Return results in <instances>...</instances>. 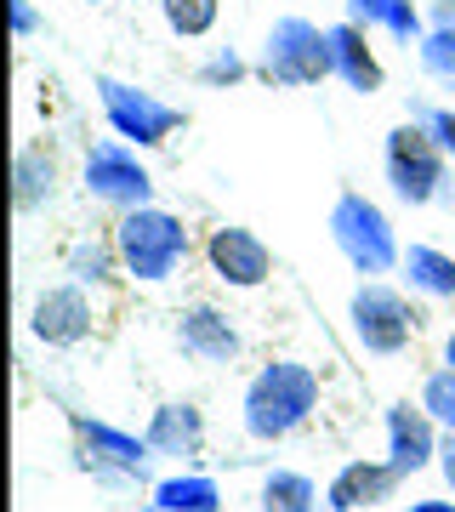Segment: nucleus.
Masks as SVG:
<instances>
[{"label": "nucleus", "mask_w": 455, "mask_h": 512, "mask_svg": "<svg viewBox=\"0 0 455 512\" xmlns=\"http://www.w3.org/2000/svg\"><path fill=\"white\" fill-rule=\"evenodd\" d=\"M319 399H325V382H319L313 365H302V359H268L245 382L239 421H245V433L256 444H279L319 410Z\"/></svg>", "instance_id": "f257e3e1"}, {"label": "nucleus", "mask_w": 455, "mask_h": 512, "mask_svg": "<svg viewBox=\"0 0 455 512\" xmlns=\"http://www.w3.org/2000/svg\"><path fill=\"white\" fill-rule=\"evenodd\" d=\"M114 251L126 262V279H137V285H165L188 262L194 239H188V222L177 211L137 205V211H120V222H114Z\"/></svg>", "instance_id": "f03ea898"}, {"label": "nucleus", "mask_w": 455, "mask_h": 512, "mask_svg": "<svg viewBox=\"0 0 455 512\" xmlns=\"http://www.w3.org/2000/svg\"><path fill=\"white\" fill-rule=\"evenodd\" d=\"M330 239H336V251L347 256V268L364 279H382L393 274L404 262V245L393 234V222L376 200H364L359 188H342L336 205H330Z\"/></svg>", "instance_id": "7ed1b4c3"}, {"label": "nucleus", "mask_w": 455, "mask_h": 512, "mask_svg": "<svg viewBox=\"0 0 455 512\" xmlns=\"http://www.w3.org/2000/svg\"><path fill=\"white\" fill-rule=\"evenodd\" d=\"M256 74L268 80V86H319L336 74V46H330V29L308 18H279L262 40V57H256Z\"/></svg>", "instance_id": "20e7f679"}, {"label": "nucleus", "mask_w": 455, "mask_h": 512, "mask_svg": "<svg viewBox=\"0 0 455 512\" xmlns=\"http://www.w3.org/2000/svg\"><path fill=\"white\" fill-rule=\"evenodd\" d=\"M347 319H353V342L376 359H399L421 330L416 302L393 285H382V279H364L359 291L347 296Z\"/></svg>", "instance_id": "39448f33"}, {"label": "nucleus", "mask_w": 455, "mask_h": 512, "mask_svg": "<svg viewBox=\"0 0 455 512\" xmlns=\"http://www.w3.org/2000/svg\"><path fill=\"white\" fill-rule=\"evenodd\" d=\"M69 433H74V461H80V473H91L97 484H137V478L148 473V461H154L143 433H126V427H114V421L69 410Z\"/></svg>", "instance_id": "423d86ee"}, {"label": "nucleus", "mask_w": 455, "mask_h": 512, "mask_svg": "<svg viewBox=\"0 0 455 512\" xmlns=\"http://www.w3.org/2000/svg\"><path fill=\"white\" fill-rule=\"evenodd\" d=\"M382 165H387V183H393V194H399L404 205H433L438 188H444V165H450V154H444L433 131L410 114V120H399V126L387 131Z\"/></svg>", "instance_id": "0eeeda50"}, {"label": "nucleus", "mask_w": 455, "mask_h": 512, "mask_svg": "<svg viewBox=\"0 0 455 512\" xmlns=\"http://www.w3.org/2000/svg\"><path fill=\"white\" fill-rule=\"evenodd\" d=\"M91 92H97V103H103V114H109V126L120 143L131 148H160L171 131H182V120L188 114L171 109V103H160L154 92H143V86H126V80H114V74H97L91 80Z\"/></svg>", "instance_id": "6e6552de"}, {"label": "nucleus", "mask_w": 455, "mask_h": 512, "mask_svg": "<svg viewBox=\"0 0 455 512\" xmlns=\"http://www.w3.org/2000/svg\"><path fill=\"white\" fill-rule=\"evenodd\" d=\"M86 194L114 205V211H137V205H154V177L131 143L103 137V143L86 148Z\"/></svg>", "instance_id": "1a4fd4ad"}, {"label": "nucleus", "mask_w": 455, "mask_h": 512, "mask_svg": "<svg viewBox=\"0 0 455 512\" xmlns=\"http://www.w3.org/2000/svg\"><path fill=\"white\" fill-rule=\"evenodd\" d=\"M91 330H97V308H91L86 285H46L35 296V308H29V336L52 353L91 342Z\"/></svg>", "instance_id": "9d476101"}, {"label": "nucleus", "mask_w": 455, "mask_h": 512, "mask_svg": "<svg viewBox=\"0 0 455 512\" xmlns=\"http://www.w3.org/2000/svg\"><path fill=\"white\" fill-rule=\"evenodd\" d=\"M205 262L228 291H262L273 279V251L262 245V234L239 228V222H222L205 234Z\"/></svg>", "instance_id": "9b49d317"}, {"label": "nucleus", "mask_w": 455, "mask_h": 512, "mask_svg": "<svg viewBox=\"0 0 455 512\" xmlns=\"http://www.w3.org/2000/svg\"><path fill=\"white\" fill-rule=\"evenodd\" d=\"M438 444H444V427L433 421L427 404H410V399H393L387 404V461L399 467L404 478L438 467Z\"/></svg>", "instance_id": "f8f14e48"}, {"label": "nucleus", "mask_w": 455, "mask_h": 512, "mask_svg": "<svg viewBox=\"0 0 455 512\" xmlns=\"http://www.w3.org/2000/svg\"><path fill=\"white\" fill-rule=\"evenodd\" d=\"M177 348L194 359V365H234L245 336H239L234 313L217 308V302H194V308L177 313Z\"/></svg>", "instance_id": "ddd939ff"}, {"label": "nucleus", "mask_w": 455, "mask_h": 512, "mask_svg": "<svg viewBox=\"0 0 455 512\" xmlns=\"http://www.w3.org/2000/svg\"><path fill=\"white\" fill-rule=\"evenodd\" d=\"M404 484V473L393 467V461H347V467H336V478L325 484V512H370L382 507V501H393Z\"/></svg>", "instance_id": "4468645a"}, {"label": "nucleus", "mask_w": 455, "mask_h": 512, "mask_svg": "<svg viewBox=\"0 0 455 512\" xmlns=\"http://www.w3.org/2000/svg\"><path fill=\"white\" fill-rule=\"evenodd\" d=\"M148 450H154V461H188L205 450V410L188 399H165L154 416H148L143 427Z\"/></svg>", "instance_id": "2eb2a0df"}, {"label": "nucleus", "mask_w": 455, "mask_h": 512, "mask_svg": "<svg viewBox=\"0 0 455 512\" xmlns=\"http://www.w3.org/2000/svg\"><path fill=\"white\" fill-rule=\"evenodd\" d=\"M330 46H336V80H347L359 97H376L387 86V69L382 57L370 52V35H364V23H336L330 29Z\"/></svg>", "instance_id": "dca6fc26"}, {"label": "nucleus", "mask_w": 455, "mask_h": 512, "mask_svg": "<svg viewBox=\"0 0 455 512\" xmlns=\"http://www.w3.org/2000/svg\"><path fill=\"white\" fill-rule=\"evenodd\" d=\"M52 194H57V154L46 143H23L18 160H12V200H18V211L29 217L40 205H52Z\"/></svg>", "instance_id": "f3484780"}, {"label": "nucleus", "mask_w": 455, "mask_h": 512, "mask_svg": "<svg viewBox=\"0 0 455 512\" xmlns=\"http://www.w3.org/2000/svg\"><path fill=\"white\" fill-rule=\"evenodd\" d=\"M154 512H222V484L211 473H171L148 490Z\"/></svg>", "instance_id": "a211bd4d"}, {"label": "nucleus", "mask_w": 455, "mask_h": 512, "mask_svg": "<svg viewBox=\"0 0 455 512\" xmlns=\"http://www.w3.org/2000/svg\"><path fill=\"white\" fill-rule=\"evenodd\" d=\"M399 274L410 279L416 296H433V302H450L455 296V256L438 251V245H404Z\"/></svg>", "instance_id": "6ab92c4d"}, {"label": "nucleus", "mask_w": 455, "mask_h": 512, "mask_svg": "<svg viewBox=\"0 0 455 512\" xmlns=\"http://www.w3.org/2000/svg\"><path fill=\"white\" fill-rule=\"evenodd\" d=\"M347 18L364 23V29L376 23V29H387V35L404 40V46L427 35V18L416 12V0H347Z\"/></svg>", "instance_id": "aec40b11"}, {"label": "nucleus", "mask_w": 455, "mask_h": 512, "mask_svg": "<svg viewBox=\"0 0 455 512\" xmlns=\"http://www.w3.org/2000/svg\"><path fill=\"white\" fill-rule=\"evenodd\" d=\"M256 512H319V484L308 473H296V467H273L262 478Z\"/></svg>", "instance_id": "412c9836"}, {"label": "nucleus", "mask_w": 455, "mask_h": 512, "mask_svg": "<svg viewBox=\"0 0 455 512\" xmlns=\"http://www.w3.org/2000/svg\"><path fill=\"white\" fill-rule=\"evenodd\" d=\"M69 274L74 285H109L114 274H126V262L114 251V239H80L69 251Z\"/></svg>", "instance_id": "4be33fe9"}, {"label": "nucleus", "mask_w": 455, "mask_h": 512, "mask_svg": "<svg viewBox=\"0 0 455 512\" xmlns=\"http://www.w3.org/2000/svg\"><path fill=\"white\" fill-rule=\"evenodd\" d=\"M160 12H165V29H171V35L205 40L222 18V0H160Z\"/></svg>", "instance_id": "5701e85b"}, {"label": "nucleus", "mask_w": 455, "mask_h": 512, "mask_svg": "<svg viewBox=\"0 0 455 512\" xmlns=\"http://www.w3.org/2000/svg\"><path fill=\"white\" fill-rule=\"evenodd\" d=\"M416 52H421V69L433 74V80L455 86V23H427V35L416 40Z\"/></svg>", "instance_id": "b1692460"}, {"label": "nucleus", "mask_w": 455, "mask_h": 512, "mask_svg": "<svg viewBox=\"0 0 455 512\" xmlns=\"http://www.w3.org/2000/svg\"><path fill=\"white\" fill-rule=\"evenodd\" d=\"M421 404L433 410V421L444 427V433H455V365L427 370V382H421Z\"/></svg>", "instance_id": "393cba45"}, {"label": "nucleus", "mask_w": 455, "mask_h": 512, "mask_svg": "<svg viewBox=\"0 0 455 512\" xmlns=\"http://www.w3.org/2000/svg\"><path fill=\"white\" fill-rule=\"evenodd\" d=\"M245 74H251V63H245L234 46H217V52L200 63V86H239Z\"/></svg>", "instance_id": "a878e982"}, {"label": "nucleus", "mask_w": 455, "mask_h": 512, "mask_svg": "<svg viewBox=\"0 0 455 512\" xmlns=\"http://www.w3.org/2000/svg\"><path fill=\"white\" fill-rule=\"evenodd\" d=\"M410 114H416L427 131H433L438 148H444V154L455 160V109H427V103H410Z\"/></svg>", "instance_id": "bb28decb"}, {"label": "nucleus", "mask_w": 455, "mask_h": 512, "mask_svg": "<svg viewBox=\"0 0 455 512\" xmlns=\"http://www.w3.org/2000/svg\"><path fill=\"white\" fill-rule=\"evenodd\" d=\"M40 29V18H35V0H12V35L18 40H29Z\"/></svg>", "instance_id": "cd10ccee"}, {"label": "nucleus", "mask_w": 455, "mask_h": 512, "mask_svg": "<svg viewBox=\"0 0 455 512\" xmlns=\"http://www.w3.org/2000/svg\"><path fill=\"white\" fill-rule=\"evenodd\" d=\"M438 473H444V484L455 490V433H444V444H438Z\"/></svg>", "instance_id": "c85d7f7f"}, {"label": "nucleus", "mask_w": 455, "mask_h": 512, "mask_svg": "<svg viewBox=\"0 0 455 512\" xmlns=\"http://www.w3.org/2000/svg\"><path fill=\"white\" fill-rule=\"evenodd\" d=\"M404 512H455V501H410Z\"/></svg>", "instance_id": "c756f323"}, {"label": "nucleus", "mask_w": 455, "mask_h": 512, "mask_svg": "<svg viewBox=\"0 0 455 512\" xmlns=\"http://www.w3.org/2000/svg\"><path fill=\"white\" fill-rule=\"evenodd\" d=\"M444 365H455V330H450V342H444Z\"/></svg>", "instance_id": "7c9ffc66"}, {"label": "nucleus", "mask_w": 455, "mask_h": 512, "mask_svg": "<svg viewBox=\"0 0 455 512\" xmlns=\"http://www.w3.org/2000/svg\"><path fill=\"white\" fill-rule=\"evenodd\" d=\"M91 6H97V0H91Z\"/></svg>", "instance_id": "2f4dec72"}]
</instances>
